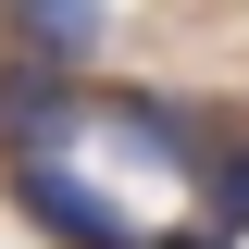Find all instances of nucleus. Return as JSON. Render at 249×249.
Masks as SVG:
<instances>
[{"mask_svg": "<svg viewBox=\"0 0 249 249\" xmlns=\"http://www.w3.org/2000/svg\"><path fill=\"white\" fill-rule=\"evenodd\" d=\"M212 224H224V237H249V150L212 175Z\"/></svg>", "mask_w": 249, "mask_h": 249, "instance_id": "nucleus-5", "label": "nucleus"}, {"mask_svg": "<svg viewBox=\"0 0 249 249\" xmlns=\"http://www.w3.org/2000/svg\"><path fill=\"white\" fill-rule=\"evenodd\" d=\"M13 212H25L37 237H62V249H137V224H124L112 199L75 175V162H50V150H25V162H13Z\"/></svg>", "mask_w": 249, "mask_h": 249, "instance_id": "nucleus-1", "label": "nucleus"}, {"mask_svg": "<svg viewBox=\"0 0 249 249\" xmlns=\"http://www.w3.org/2000/svg\"><path fill=\"white\" fill-rule=\"evenodd\" d=\"M100 124H112V150H124V162H150V175H199V124H187L175 100H150V88H124V100H112Z\"/></svg>", "mask_w": 249, "mask_h": 249, "instance_id": "nucleus-3", "label": "nucleus"}, {"mask_svg": "<svg viewBox=\"0 0 249 249\" xmlns=\"http://www.w3.org/2000/svg\"><path fill=\"white\" fill-rule=\"evenodd\" d=\"M100 25H112L100 0H13V50H25V62H62V75L100 62Z\"/></svg>", "mask_w": 249, "mask_h": 249, "instance_id": "nucleus-4", "label": "nucleus"}, {"mask_svg": "<svg viewBox=\"0 0 249 249\" xmlns=\"http://www.w3.org/2000/svg\"><path fill=\"white\" fill-rule=\"evenodd\" d=\"M137 249H224V224H162V237H137Z\"/></svg>", "mask_w": 249, "mask_h": 249, "instance_id": "nucleus-6", "label": "nucleus"}, {"mask_svg": "<svg viewBox=\"0 0 249 249\" xmlns=\"http://www.w3.org/2000/svg\"><path fill=\"white\" fill-rule=\"evenodd\" d=\"M75 124H88V100H75V75H62V62H13V75H0V162L62 150Z\"/></svg>", "mask_w": 249, "mask_h": 249, "instance_id": "nucleus-2", "label": "nucleus"}]
</instances>
